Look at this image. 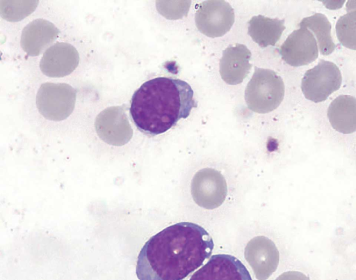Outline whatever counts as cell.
Instances as JSON below:
<instances>
[{"label": "cell", "instance_id": "3", "mask_svg": "<svg viewBox=\"0 0 356 280\" xmlns=\"http://www.w3.org/2000/svg\"><path fill=\"white\" fill-rule=\"evenodd\" d=\"M284 95V84L272 70L254 68V74L246 86L245 100L250 110L266 114L277 109Z\"/></svg>", "mask_w": 356, "mask_h": 280}, {"label": "cell", "instance_id": "9", "mask_svg": "<svg viewBox=\"0 0 356 280\" xmlns=\"http://www.w3.org/2000/svg\"><path fill=\"white\" fill-rule=\"evenodd\" d=\"M95 128L104 141L121 144L132 136V129L123 106L108 107L96 117Z\"/></svg>", "mask_w": 356, "mask_h": 280}, {"label": "cell", "instance_id": "2", "mask_svg": "<svg viewBox=\"0 0 356 280\" xmlns=\"http://www.w3.org/2000/svg\"><path fill=\"white\" fill-rule=\"evenodd\" d=\"M197 107L191 86L181 79L159 77L143 83L134 93L130 114L141 132H165Z\"/></svg>", "mask_w": 356, "mask_h": 280}, {"label": "cell", "instance_id": "15", "mask_svg": "<svg viewBox=\"0 0 356 280\" xmlns=\"http://www.w3.org/2000/svg\"><path fill=\"white\" fill-rule=\"evenodd\" d=\"M299 26L309 29L314 33L321 54L329 55L334 51L336 47L331 36V24L325 15L315 13L305 17Z\"/></svg>", "mask_w": 356, "mask_h": 280}, {"label": "cell", "instance_id": "1", "mask_svg": "<svg viewBox=\"0 0 356 280\" xmlns=\"http://www.w3.org/2000/svg\"><path fill=\"white\" fill-rule=\"evenodd\" d=\"M214 247L199 224L181 221L152 236L138 256L139 280H183L210 258Z\"/></svg>", "mask_w": 356, "mask_h": 280}, {"label": "cell", "instance_id": "16", "mask_svg": "<svg viewBox=\"0 0 356 280\" xmlns=\"http://www.w3.org/2000/svg\"><path fill=\"white\" fill-rule=\"evenodd\" d=\"M335 29L340 43L345 47L356 50V10L341 16Z\"/></svg>", "mask_w": 356, "mask_h": 280}, {"label": "cell", "instance_id": "18", "mask_svg": "<svg viewBox=\"0 0 356 280\" xmlns=\"http://www.w3.org/2000/svg\"><path fill=\"white\" fill-rule=\"evenodd\" d=\"M276 280H310L305 274L300 272L291 271L281 274Z\"/></svg>", "mask_w": 356, "mask_h": 280}, {"label": "cell", "instance_id": "12", "mask_svg": "<svg viewBox=\"0 0 356 280\" xmlns=\"http://www.w3.org/2000/svg\"><path fill=\"white\" fill-rule=\"evenodd\" d=\"M59 33V29L51 22L36 19L24 28L21 46L28 55L38 56L57 38Z\"/></svg>", "mask_w": 356, "mask_h": 280}, {"label": "cell", "instance_id": "4", "mask_svg": "<svg viewBox=\"0 0 356 280\" xmlns=\"http://www.w3.org/2000/svg\"><path fill=\"white\" fill-rule=\"evenodd\" d=\"M76 95V90L69 84L46 82L40 86L37 93L36 105L45 118L63 120L72 113Z\"/></svg>", "mask_w": 356, "mask_h": 280}, {"label": "cell", "instance_id": "14", "mask_svg": "<svg viewBox=\"0 0 356 280\" xmlns=\"http://www.w3.org/2000/svg\"><path fill=\"white\" fill-rule=\"evenodd\" d=\"M285 29L284 20L269 18L261 15L248 22V34L261 47L274 46Z\"/></svg>", "mask_w": 356, "mask_h": 280}, {"label": "cell", "instance_id": "7", "mask_svg": "<svg viewBox=\"0 0 356 280\" xmlns=\"http://www.w3.org/2000/svg\"><path fill=\"white\" fill-rule=\"evenodd\" d=\"M187 280H252L242 262L230 254H215Z\"/></svg>", "mask_w": 356, "mask_h": 280}, {"label": "cell", "instance_id": "19", "mask_svg": "<svg viewBox=\"0 0 356 280\" xmlns=\"http://www.w3.org/2000/svg\"><path fill=\"white\" fill-rule=\"evenodd\" d=\"M347 12L356 10V1H348L346 5Z\"/></svg>", "mask_w": 356, "mask_h": 280}, {"label": "cell", "instance_id": "10", "mask_svg": "<svg viewBox=\"0 0 356 280\" xmlns=\"http://www.w3.org/2000/svg\"><path fill=\"white\" fill-rule=\"evenodd\" d=\"M79 61V53L74 46L67 42H56L45 51L40 68L48 77H62L72 72Z\"/></svg>", "mask_w": 356, "mask_h": 280}, {"label": "cell", "instance_id": "5", "mask_svg": "<svg viewBox=\"0 0 356 280\" xmlns=\"http://www.w3.org/2000/svg\"><path fill=\"white\" fill-rule=\"evenodd\" d=\"M341 81V74L336 64L321 60L313 68L305 72L301 89L305 98L314 102H321L337 91Z\"/></svg>", "mask_w": 356, "mask_h": 280}, {"label": "cell", "instance_id": "13", "mask_svg": "<svg viewBox=\"0 0 356 280\" xmlns=\"http://www.w3.org/2000/svg\"><path fill=\"white\" fill-rule=\"evenodd\" d=\"M327 117L332 127L343 134L356 131V98L348 95L337 97L329 105Z\"/></svg>", "mask_w": 356, "mask_h": 280}, {"label": "cell", "instance_id": "17", "mask_svg": "<svg viewBox=\"0 0 356 280\" xmlns=\"http://www.w3.org/2000/svg\"><path fill=\"white\" fill-rule=\"evenodd\" d=\"M5 7L1 6V16L9 21H18L29 15L38 4L33 1H1Z\"/></svg>", "mask_w": 356, "mask_h": 280}, {"label": "cell", "instance_id": "11", "mask_svg": "<svg viewBox=\"0 0 356 280\" xmlns=\"http://www.w3.org/2000/svg\"><path fill=\"white\" fill-rule=\"evenodd\" d=\"M251 52L243 44L229 45L223 52L220 61V74L227 84L236 85L248 76L252 65Z\"/></svg>", "mask_w": 356, "mask_h": 280}, {"label": "cell", "instance_id": "8", "mask_svg": "<svg viewBox=\"0 0 356 280\" xmlns=\"http://www.w3.org/2000/svg\"><path fill=\"white\" fill-rule=\"evenodd\" d=\"M279 52L287 64L295 67L309 64L318 56V45L312 32L304 27L293 31Z\"/></svg>", "mask_w": 356, "mask_h": 280}, {"label": "cell", "instance_id": "6", "mask_svg": "<svg viewBox=\"0 0 356 280\" xmlns=\"http://www.w3.org/2000/svg\"><path fill=\"white\" fill-rule=\"evenodd\" d=\"M195 15L197 29L204 35L216 38L227 33L234 22V12L225 1H205L198 4Z\"/></svg>", "mask_w": 356, "mask_h": 280}]
</instances>
